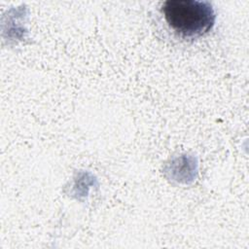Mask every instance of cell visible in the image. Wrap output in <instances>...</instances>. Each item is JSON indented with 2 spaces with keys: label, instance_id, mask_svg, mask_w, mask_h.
<instances>
[{
  "label": "cell",
  "instance_id": "6da1fadb",
  "mask_svg": "<svg viewBox=\"0 0 249 249\" xmlns=\"http://www.w3.org/2000/svg\"><path fill=\"white\" fill-rule=\"evenodd\" d=\"M161 14L168 26L183 38H197L207 33L215 23V12L210 2L199 0H167Z\"/></svg>",
  "mask_w": 249,
  "mask_h": 249
}]
</instances>
